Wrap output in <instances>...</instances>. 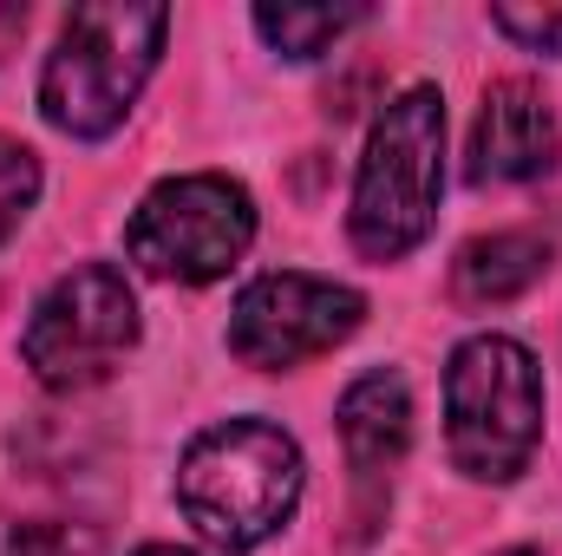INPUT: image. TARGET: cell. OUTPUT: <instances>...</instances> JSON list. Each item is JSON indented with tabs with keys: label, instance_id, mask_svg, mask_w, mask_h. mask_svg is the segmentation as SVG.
<instances>
[{
	"label": "cell",
	"instance_id": "277c9868",
	"mask_svg": "<svg viewBox=\"0 0 562 556\" xmlns=\"http://www.w3.org/2000/svg\"><path fill=\"white\" fill-rule=\"evenodd\" d=\"M543 438V367L510 334H471L445 367V445L471 485H510Z\"/></svg>",
	"mask_w": 562,
	"mask_h": 556
},
{
	"label": "cell",
	"instance_id": "7a4b0ae2",
	"mask_svg": "<svg viewBox=\"0 0 562 556\" xmlns=\"http://www.w3.org/2000/svg\"><path fill=\"white\" fill-rule=\"evenodd\" d=\"M164 33H170L164 7H138V0L72 7L59 26V46L46 53V73H40L46 125L86 144L112 138L164 59Z\"/></svg>",
	"mask_w": 562,
	"mask_h": 556
},
{
	"label": "cell",
	"instance_id": "9a60e30c",
	"mask_svg": "<svg viewBox=\"0 0 562 556\" xmlns=\"http://www.w3.org/2000/svg\"><path fill=\"white\" fill-rule=\"evenodd\" d=\"M138 556H196V551H177V544H144Z\"/></svg>",
	"mask_w": 562,
	"mask_h": 556
},
{
	"label": "cell",
	"instance_id": "3957f363",
	"mask_svg": "<svg viewBox=\"0 0 562 556\" xmlns=\"http://www.w3.org/2000/svg\"><path fill=\"white\" fill-rule=\"evenodd\" d=\"M438 190H445V99L431 86H406L380 119L353 177V249L373 263L413 256L431 223H438Z\"/></svg>",
	"mask_w": 562,
	"mask_h": 556
},
{
	"label": "cell",
	"instance_id": "30bf717a",
	"mask_svg": "<svg viewBox=\"0 0 562 556\" xmlns=\"http://www.w3.org/2000/svg\"><path fill=\"white\" fill-rule=\"evenodd\" d=\"M550 256H557V249H550V236H537V230L477 236V243H464L458 263H451V294H458L464 308H504V301H517L524 288L543 281Z\"/></svg>",
	"mask_w": 562,
	"mask_h": 556
},
{
	"label": "cell",
	"instance_id": "8992f818",
	"mask_svg": "<svg viewBox=\"0 0 562 556\" xmlns=\"http://www.w3.org/2000/svg\"><path fill=\"white\" fill-rule=\"evenodd\" d=\"M132 347H138V301L112 263H79L72 276H59L20 334V360L46 393H86L112 380V367Z\"/></svg>",
	"mask_w": 562,
	"mask_h": 556
},
{
	"label": "cell",
	"instance_id": "9c48e42d",
	"mask_svg": "<svg viewBox=\"0 0 562 556\" xmlns=\"http://www.w3.org/2000/svg\"><path fill=\"white\" fill-rule=\"evenodd\" d=\"M340 445H347V465L367 491L393 485V471L413 452V393L393 367H373L340 393Z\"/></svg>",
	"mask_w": 562,
	"mask_h": 556
},
{
	"label": "cell",
	"instance_id": "5b68a950",
	"mask_svg": "<svg viewBox=\"0 0 562 556\" xmlns=\"http://www.w3.org/2000/svg\"><path fill=\"white\" fill-rule=\"evenodd\" d=\"M256 243V197L223 170L164 177L125 223V249L144 276L164 281H216L229 276Z\"/></svg>",
	"mask_w": 562,
	"mask_h": 556
},
{
	"label": "cell",
	"instance_id": "52a82bcc",
	"mask_svg": "<svg viewBox=\"0 0 562 556\" xmlns=\"http://www.w3.org/2000/svg\"><path fill=\"white\" fill-rule=\"evenodd\" d=\"M360 321H367V294L360 288L281 269V276H262L236 294V308H229V354L243 367L288 374V367L340 347Z\"/></svg>",
	"mask_w": 562,
	"mask_h": 556
},
{
	"label": "cell",
	"instance_id": "2e32d148",
	"mask_svg": "<svg viewBox=\"0 0 562 556\" xmlns=\"http://www.w3.org/2000/svg\"><path fill=\"white\" fill-rule=\"evenodd\" d=\"M504 556H537V551H504Z\"/></svg>",
	"mask_w": 562,
	"mask_h": 556
},
{
	"label": "cell",
	"instance_id": "5bb4252c",
	"mask_svg": "<svg viewBox=\"0 0 562 556\" xmlns=\"http://www.w3.org/2000/svg\"><path fill=\"white\" fill-rule=\"evenodd\" d=\"M491 26L510 33L524 53H557L562 59V7H491Z\"/></svg>",
	"mask_w": 562,
	"mask_h": 556
},
{
	"label": "cell",
	"instance_id": "7c38bea8",
	"mask_svg": "<svg viewBox=\"0 0 562 556\" xmlns=\"http://www.w3.org/2000/svg\"><path fill=\"white\" fill-rule=\"evenodd\" d=\"M0 556H105V537L72 518H20L0 531Z\"/></svg>",
	"mask_w": 562,
	"mask_h": 556
},
{
	"label": "cell",
	"instance_id": "4fadbf2b",
	"mask_svg": "<svg viewBox=\"0 0 562 556\" xmlns=\"http://www.w3.org/2000/svg\"><path fill=\"white\" fill-rule=\"evenodd\" d=\"M33 197H40V157L20 138H0V243L26 223Z\"/></svg>",
	"mask_w": 562,
	"mask_h": 556
},
{
	"label": "cell",
	"instance_id": "6da1fadb",
	"mask_svg": "<svg viewBox=\"0 0 562 556\" xmlns=\"http://www.w3.org/2000/svg\"><path fill=\"white\" fill-rule=\"evenodd\" d=\"M307 485L301 445L269 419H223L177 458V504L216 551H256L294 518Z\"/></svg>",
	"mask_w": 562,
	"mask_h": 556
},
{
	"label": "cell",
	"instance_id": "ba28073f",
	"mask_svg": "<svg viewBox=\"0 0 562 556\" xmlns=\"http://www.w3.org/2000/svg\"><path fill=\"white\" fill-rule=\"evenodd\" d=\"M557 105L543 99V86L530 79H497L477 105V125H471V151H464V177L477 190L491 184H530L557 164Z\"/></svg>",
	"mask_w": 562,
	"mask_h": 556
},
{
	"label": "cell",
	"instance_id": "8fae6325",
	"mask_svg": "<svg viewBox=\"0 0 562 556\" xmlns=\"http://www.w3.org/2000/svg\"><path fill=\"white\" fill-rule=\"evenodd\" d=\"M367 20V7L360 0H347V7H294V0H281V7H256V33L276 46L281 59H321L340 33H353Z\"/></svg>",
	"mask_w": 562,
	"mask_h": 556
}]
</instances>
